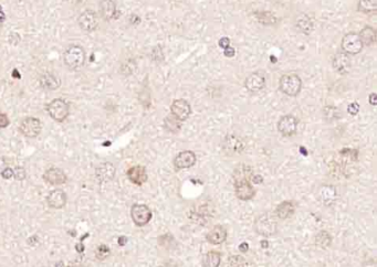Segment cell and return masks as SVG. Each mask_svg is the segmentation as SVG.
Masks as SVG:
<instances>
[{
	"label": "cell",
	"instance_id": "ee69618b",
	"mask_svg": "<svg viewBox=\"0 0 377 267\" xmlns=\"http://www.w3.org/2000/svg\"><path fill=\"white\" fill-rule=\"evenodd\" d=\"M4 20V13L2 11V8L0 6V22H2Z\"/></svg>",
	"mask_w": 377,
	"mask_h": 267
},
{
	"label": "cell",
	"instance_id": "d4e9b609",
	"mask_svg": "<svg viewBox=\"0 0 377 267\" xmlns=\"http://www.w3.org/2000/svg\"><path fill=\"white\" fill-rule=\"evenodd\" d=\"M221 255L218 252L211 251L203 257V267H219Z\"/></svg>",
	"mask_w": 377,
	"mask_h": 267
},
{
	"label": "cell",
	"instance_id": "4dcf8cb0",
	"mask_svg": "<svg viewBox=\"0 0 377 267\" xmlns=\"http://www.w3.org/2000/svg\"><path fill=\"white\" fill-rule=\"evenodd\" d=\"M229 266L230 267H248V263L242 256L234 255L229 257Z\"/></svg>",
	"mask_w": 377,
	"mask_h": 267
},
{
	"label": "cell",
	"instance_id": "52a82bcc",
	"mask_svg": "<svg viewBox=\"0 0 377 267\" xmlns=\"http://www.w3.org/2000/svg\"><path fill=\"white\" fill-rule=\"evenodd\" d=\"M364 45H363L362 40L360 38V35L357 33H347L346 35H344V38L342 39V50L344 53L346 54H357L362 51V49Z\"/></svg>",
	"mask_w": 377,
	"mask_h": 267
},
{
	"label": "cell",
	"instance_id": "7c38bea8",
	"mask_svg": "<svg viewBox=\"0 0 377 267\" xmlns=\"http://www.w3.org/2000/svg\"><path fill=\"white\" fill-rule=\"evenodd\" d=\"M298 119L292 115L281 117L278 123V130L283 136H292L297 133Z\"/></svg>",
	"mask_w": 377,
	"mask_h": 267
},
{
	"label": "cell",
	"instance_id": "2e32d148",
	"mask_svg": "<svg viewBox=\"0 0 377 267\" xmlns=\"http://www.w3.org/2000/svg\"><path fill=\"white\" fill-rule=\"evenodd\" d=\"M195 162H196V155L190 150L179 152L174 159V165L177 169L190 168L195 165Z\"/></svg>",
	"mask_w": 377,
	"mask_h": 267
},
{
	"label": "cell",
	"instance_id": "ac0fdd59",
	"mask_svg": "<svg viewBox=\"0 0 377 267\" xmlns=\"http://www.w3.org/2000/svg\"><path fill=\"white\" fill-rule=\"evenodd\" d=\"M39 83L43 89L56 90L61 87V80L57 74L51 72H45L39 79Z\"/></svg>",
	"mask_w": 377,
	"mask_h": 267
},
{
	"label": "cell",
	"instance_id": "ab89813d",
	"mask_svg": "<svg viewBox=\"0 0 377 267\" xmlns=\"http://www.w3.org/2000/svg\"><path fill=\"white\" fill-rule=\"evenodd\" d=\"M7 162L6 160H4L3 157H0V176H1L2 171L7 168Z\"/></svg>",
	"mask_w": 377,
	"mask_h": 267
},
{
	"label": "cell",
	"instance_id": "44dd1931",
	"mask_svg": "<svg viewBox=\"0 0 377 267\" xmlns=\"http://www.w3.org/2000/svg\"><path fill=\"white\" fill-rule=\"evenodd\" d=\"M227 238V230L222 225H216L215 228H212L209 233L207 234L206 239L210 244L217 245V244H221L226 241Z\"/></svg>",
	"mask_w": 377,
	"mask_h": 267
},
{
	"label": "cell",
	"instance_id": "b9f144b4",
	"mask_svg": "<svg viewBox=\"0 0 377 267\" xmlns=\"http://www.w3.org/2000/svg\"><path fill=\"white\" fill-rule=\"evenodd\" d=\"M239 250L241 251V252H247V251L249 250L248 243H242V244H240V245H239Z\"/></svg>",
	"mask_w": 377,
	"mask_h": 267
},
{
	"label": "cell",
	"instance_id": "1f68e13d",
	"mask_svg": "<svg viewBox=\"0 0 377 267\" xmlns=\"http://www.w3.org/2000/svg\"><path fill=\"white\" fill-rule=\"evenodd\" d=\"M95 256H97V259L100 260V261L106 260L107 257L110 256V248H108L106 245H104V244H102V245H100L97 248V252H95Z\"/></svg>",
	"mask_w": 377,
	"mask_h": 267
},
{
	"label": "cell",
	"instance_id": "5b68a950",
	"mask_svg": "<svg viewBox=\"0 0 377 267\" xmlns=\"http://www.w3.org/2000/svg\"><path fill=\"white\" fill-rule=\"evenodd\" d=\"M41 121H40V119H35V117H26V119L21 120L19 125L20 133L29 138L37 137V136H39V134L41 133Z\"/></svg>",
	"mask_w": 377,
	"mask_h": 267
},
{
	"label": "cell",
	"instance_id": "9c48e42d",
	"mask_svg": "<svg viewBox=\"0 0 377 267\" xmlns=\"http://www.w3.org/2000/svg\"><path fill=\"white\" fill-rule=\"evenodd\" d=\"M171 112L175 119L184 121L192 114V107H190L189 103L185 101V99H176L171 104Z\"/></svg>",
	"mask_w": 377,
	"mask_h": 267
},
{
	"label": "cell",
	"instance_id": "7402d4cb",
	"mask_svg": "<svg viewBox=\"0 0 377 267\" xmlns=\"http://www.w3.org/2000/svg\"><path fill=\"white\" fill-rule=\"evenodd\" d=\"M100 13L104 20H111L116 18V6L113 0H101L100 1Z\"/></svg>",
	"mask_w": 377,
	"mask_h": 267
},
{
	"label": "cell",
	"instance_id": "9a60e30c",
	"mask_svg": "<svg viewBox=\"0 0 377 267\" xmlns=\"http://www.w3.org/2000/svg\"><path fill=\"white\" fill-rule=\"evenodd\" d=\"M43 179L45 182L51 185H61L67 182V175L65 171L60 168H50L45 171L43 175Z\"/></svg>",
	"mask_w": 377,
	"mask_h": 267
},
{
	"label": "cell",
	"instance_id": "f35d334b",
	"mask_svg": "<svg viewBox=\"0 0 377 267\" xmlns=\"http://www.w3.org/2000/svg\"><path fill=\"white\" fill-rule=\"evenodd\" d=\"M235 53H236V51H235V49H234V48L228 47V48H226V49H225V56H226V57L231 58V57H234V56H235Z\"/></svg>",
	"mask_w": 377,
	"mask_h": 267
},
{
	"label": "cell",
	"instance_id": "5bb4252c",
	"mask_svg": "<svg viewBox=\"0 0 377 267\" xmlns=\"http://www.w3.org/2000/svg\"><path fill=\"white\" fill-rule=\"evenodd\" d=\"M332 65L334 70L340 74H346L351 70V60H349L348 54L341 52L336 53L333 57Z\"/></svg>",
	"mask_w": 377,
	"mask_h": 267
},
{
	"label": "cell",
	"instance_id": "30bf717a",
	"mask_svg": "<svg viewBox=\"0 0 377 267\" xmlns=\"http://www.w3.org/2000/svg\"><path fill=\"white\" fill-rule=\"evenodd\" d=\"M266 75L262 72H253L244 81V88L250 93H258L265 88Z\"/></svg>",
	"mask_w": 377,
	"mask_h": 267
},
{
	"label": "cell",
	"instance_id": "74e56055",
	"mask_svg": "<svg viewBox=\"0 0 377 267\" xmlns=\"http://www.w3.org/2000/svg\"><path fill=\"white\" fill-rule=\"evenodd\" d=\"M362 267H377L375 259H370V260H366V261L364 262V263H363Z\"/></svg>",
	"mask_w": 377,
	"mask_h": 267
},
{
	"label": "cell",
	"instance_id": "7bdbcfd3",
	"mask_svg": "<svg viewBox=\"0 0 377 267\" xmlns=\"http://www.w3.org/2000/svg\"><path fill=\"white\" fill-rule=\"evenodd\" d=\"M252 181L254 183H261L262 178L260 177V176H256V177H252Z\"/></svg>",
	"mask_w": 377,
	"mask_h": 267
},
{
	"label": "cell",
	"instance_id": "603a6c76",
	"mask_svg": "<svg viewBox=\"0 0 377 267\" xmlns=\"http://www.w3.org/2000/svg\"><path fill=\"white\" fill-rule=\"evenodd\" d=\"M295 211V207L291 201H284L276 207L275 215L278 219L285 220L292 216Z\"/></svg>",
	"mask_w": 377,
	"mask_h": 267
},
{
	"label": "cell",
	"instance_id": "f546056e",
	"mask_svg": "<svg viewBox=\"0 0 377 267\" xmlns=\"http://www.w3.org/2000/svg\"><path fill=\"white\" fill-rule=\"evenodd\" d=\"M179 121L180 120L175 119L174 116L167 117V119H165V127L170 130V132L175 133V132H177V130H179V128H180Z\"/></svg>",
	"mask_w": 377,
	"mask_h": 267
},
{
	"label": "cell",
	"instance_id": "3957f363",
	"mask_svg": "<svg viewBox=\"0 0 377 267\" xmlns=\"http://www.w3.org/2000/svg\"><path fill=\"white\" fill-rule=\"evenodd\" d=\"M281 92L289 96H295L302 89V81L297 74H284L279 81Z\"/></svg>",
	"mask_w": 377,
	"mask_h": 267
},
{
	"label": "cell",
	"instance_id": "484cf974",
	"mask_svg": "<svg viewBox=\"0 0 377 267\" xmlns=\"http://www.w3.org/2000/svg\"><path fill=\"white\" fill-rule=\"evenodd\" d=\"M363 45H372L376 42V30L372 27H365L360 32Z\"/></svg>",
	"mask_w": 377,
	"mask_h": 267
},
{
	"label": "cell",
	"instance_id": "e575fe53",
	"mask_svg": "<svg viewBox=\"0 0 377 267\" xmlns=\"http://www.w3.org/2000/svg\"><path fill=\"white\" fill-rule=\"evenodd\" d=\"M10 124L8 116L6 114H0V128H6Z\"/></svg>",
	"mask_w": 377,
	"mask_h": 267
},
{
	"label": "cell",
	"instance_id": "277c9868",
	"mask_svg": "<svg viewBox=\"0 0 377 267\" xmlns=\"http://www.w3.org/2000/svg\"><path fill=\"white\" fill-rule=\"evenodd\" d=\"M47 111L52 119L61 123V121H65L67 117L69 116L70 107L69 104H68L65 99L56 98L48 104Z\"/></svg>",
	"mask_w": 377,
	"mask_h": 267
},
{
	"label": "cell",
	"instance_id": "8992f818",
	"mask_svg": "<svg viewBox=\"0 0 377 267\" xmlns=\"http://www.w3.org/2000/svg\"><path fill=\"white\" fill-rule=\"evenodd\" d=\"M131 216L136 225L144 226L151 221L152 211L145 205H134L131 209Z\"/></svg>",
	"mask_w": 377,
	"mask_h": 267
},
{
	"label": "cell",
	"instance_id": "d6986e66",
	"mask_svg": "<svg viewBox=\"0 0 377 267\" xmlns=\"http://www.w3.org/2000/svg\"><path fill=\"white\" fill-rule=\"evenodd\" d=\"M127 178L132 183L142 185L147 181V174L144 167L134 166L127 170Z\"/></svg>",
	"mask_w": 377,
	"mask_h": 267
},
{
	"label": "cell",
	"instance_id": "f6af8a7d",
	"mask_svg": "<svg viewBox=\"0 0 377 267\" xmlns=\"http://www.w3.org/2000/svg\"><path fill=\"white\" fill-rule=\"evenodd\" d=\"M123 241H126V238L125 237H121L120 238V245H124L125 242H123Z\"/></svg>",
	"mask_w": 377,
	"mask_h": 267
},
{
	"label": "cell",
	"instance_id": "e0dca14e",
	"mask_svg": "<svg viewBox=\"0 0 377 267\" xmlns=\"http://www.w3.org/2000/svg\"><path fill=\"white\" fill-rule=\"evenodd\" d=\"M67 194L63 190L54 189L47 197V203L52 209H62L67 205Z\"/></svg>",
	"mask_w": 377,
	"mask_h": 267
},
{
	"label": "cell",
	"instance_id": "cb8c5ba5",
	"mask_svg": "<svg viewBox=\"0 0 377 267\" xmlns=\"http://www.w3.org/2000/svg\"><path fill=\"white\" fill-rule=\"evenodd\" d=\"M295 27L301 31L304 34H308L311 33V31L313 30V22L311 20V18L308 17L306 13H301L295 19Z\"/></svg>",
	"mask_w": 377,
	"mask_h": 267
},
{
	"label": "cell",
	"instance_id": "60d3db41",
	"mask_svg": "<svg viewBox=\"0 0 377 267\" xmlns=\"http://www.w3.org/2000/svg\"><path fill=\"white\" fill-rule=\"evenodd\" d=\"M370 103L372 104V105L375 106L377 104V95L375 93H372L370 95Z\"/></svg>",
	"mask_w": 377,
	"mask_h": 267
},
{
	"label": "cell",
	"instance_id": "ba28073f",
	"mask_svg": "<svg viewBox=\"0 0 377 267\" xmlns=\"http://www.w3.org/2000/svg\"><path fill=\"white\" fill-rule=\"evenodd\" d=\"M78 25L86 32H93L99 26L98 16L93 10H85L78 18Z\"/></svg>",
	"mask_w": 377,
	"mask_h": 267
},
{
	"label": "cell",
	"instance_id": "4fadbf2b",
	"mask_svg": "<svg viewBox=\"0 0 377 267\" xmlns=\"http://www.w3.org/2000/svg\"><path fill=\"white\" fill-rule=\"evenodd\" d=\"M235 189H236V196L238 199L243 201L250 200L254 196V190L252 185L249 182V180H241V181H235Z\"/></svg>",
	"mask_w": 377,
	"mask_h": 267
},
{
	"label": "cell",
	"instance_id": "7a4b0ae2",
	"mask_svg": "<svg viewBox=\"0 0 377 267\" xmlns=\"http://www.w3.org/2000/svg\"><path fill=\"white\" fill-rule=\"evenodd\" d=\"M63 61L65 64L70 70L78 71L84 65L85 63V52L84 49L80 45H71L68 48L63 54Z\"/></svg>",
	"mask_w": 377,
	"mask_h": 267
},
{
	"label": "cell",
	"instance_id": "836d02e7",
	"mask_svg": "<svg viewBox=\"0 0 377 267\" xmlns=\"http://www.w3.org/2000/svg\"><path fill=\"white\" fill-rule=\"evenodd\" d=\"M358 111H360V105H358L356 102L349 104L348 107H347L348 114H351V115H356Z\"/></svg>",
	"mask_w": 377,
	"mask_h": 267
},
{
	"label": "cell",
	"instance_id": "bcb514c9",
	"mask_svg": "<svg viewBox=\"0 0 377 267\" xmlns=\"http://www.w3.org/2000/svg\"><path fill=\"white\" fill-rule=\"evenodd\" d=\"M261 245H262L263 247H267V246H268V243H267V241H263V244H261Z\"/></svg>",
	"mask_w": 377,
	"mask_h": 267
},
{
	"label": "cell",
	"instance_id": "4316f807",
	"mask_svg": "<svg viewBox=\"0 0 377 267\" xmlns=\"http://www.w3.org/2000/svg\"><path fill=\"white\" fill-rule=\"evenodd\" d=\"M314 241L317 246H320L322 248H326L331 245L332 237H331L330 233L326 232V231H321V232H319L315 235Z\"/></svg>",
	"mask_w": 377,
	"mask_h": 267
},
{
	"label": "cell",
	"instance_id": "f1b7e54d",
	"mask_svg": "<svg viewBox=\"0 0 377 267\" xmlns=\"http://www.w3.org/2000/svg\"><path fill=\"white\" fill-rule=\"evenodd\" d=\"M336 197V191L333 187H324L321 190V198L323 202L328 203V201H333Z\"/></svg>",
	"mask_w": 377,
	"mask_h": 267
},
{
	"label": "cell",
	"instance_id": "8fae6325",
	"mask_svg": "<svg viewBox=\"0 0 377 267\" xmlns=\"http://www.w3.org/2000/svg\"><path fill=\"white\" fill-rule=\"evenodd\" d=\"M116 173L115 166L112 162H102L95 168V177L99 182L105 183L114 178Z\"/></svg>",
	"mask_w": 377,
	"mask_h": 267
},
{
	"label": "cell",
	"instance_id": "ffe728a7",
	"mask_svg": "<svg viewBox=\"0 0 377 267\" xmlns=\"http://www.w3.org/2000/svg\"><path fill=\"white\" fill-rule=\"evenodd\" d=\"M222 147H224V150L226 152H229L230 155H233V153L241 152L244 149V144L242 143L241 139L231 135L228 136V137H226Z\"/></svg>",
	"mask_w": 377,
	"mask_h": 267
},
{
	"label": "cell",
	"instance_id": "8d00e7d4",
	"mask_svg": "<svg viewBox=\"0 0 377 267\" xmlns=\"http://www.w3.org/2000/svg\"><path fill=\"white\" fill-rule=\"evenodd\" d=\"M219 45L222 49H226L230 47V40L228 38H221L219 40Z\"/></svg>",
	"mask_w": 377,
	"mask_h": 267
},
{
	"label": "cell",
	"instance_id": "83f0119b",
	"mask_svg": "<svg viewBox=\"0 0 377 267\" xmlns=\"http://www.w3.org/2000/svg\"><path fill=\"white\" fill-rule=\"evenodd\" d=\"M358 10L370 13L377 10V0H360L358 1Z\"/></svg>",
	"mask_w": 377,
	"mask_h": 267
},
{
	"label": "cell",
	"instance_id": "6da1fadb",
	"mask_svg": "<svg viewBox=\"0 0 377 267\" xmlns=\"http://www.w3.org/2000/svg\"><path fill=\"white\" fill-rule=\"evenodd\" d=\"M254 231L262 237H269L278 231V222L274 214L263 213L260 214L254 221Z\"/></svg>",
	"mask_w": 377,
	"mask_h": 267
},
{
	"label": "cell",
	"instance_id": "d6a6232c",
	"mask_svg": "<svg viewBox=\"0 0 377 267\" xmlns=\"http://www.w3.org/2000/svg\"><path fill=\"white\" fill-rule=\"evenodd\" d=\"M13 177L19 181L25 180L27 177V173L25 168H22V167H17V168L13 170Z\"/></svg>",
	"mask_w": 377,
	"mask_h": 267
},
{
	"label": "cell",
	"instance_id": "d590c367",
	"mask_svg": "<svg viewBox=\"0 0 377 267\" xmlns=\"http://www.w3.org/2000/svg\"><path fill=\"white\" fill-rule=\"evenodd\" d=\"M1 177H2L3 179H6V180H10L11 178H13V169H11V168H9V167H7V168L2 171Z\"/></svg>",
	"mask_w": 377,
	"mask_h": 267
}]
</instances>
